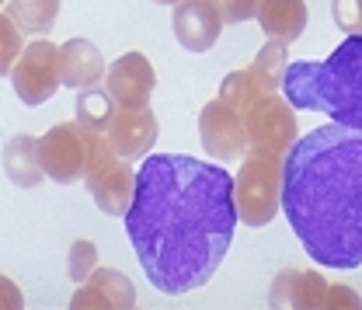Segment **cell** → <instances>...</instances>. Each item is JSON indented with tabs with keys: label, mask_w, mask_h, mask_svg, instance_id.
I'll use <instances>...</instances> for the list:
<instances>
[{
	"label": "cell",
	"mask_w": 362,
	"mask_h": 310,
	"mask_svg": "<svg viewBox=\"0 0 362 310\" xmlns=\"http://www.w3.org/2000/svg\"><path fill=\"white\" fill-rule=\"evenodd\" d=\"M59 4L63 0H7V14L25 35H45L59 18Z\"/></svg>",
	"instance_id": "obj_18"
},
{
	"label": "cell",
	"mask_w": 362,
	"mask_h": 310,
	"mask_svg": "<svg viewBox=\"0 0 362 310\" xmlns=\"http://www.w3.org/2000/svg\"><path fill=\"white\" fill-rule=\"evenodd\" d=\"M21 35H25V32L18 28V21H14L7 11H0V74H7V77H11L14 63H18L21 52H25Z\"/></svg>",
	"instance_id": "obj_21"
},
{
	"label": "cell",
	"mask_w": 362,
	"mask_h": 310,
	"mask_svg": "<svg viewBox=\"0 0 362 310\" xmlns=\"http://www.w3.org/2000/svg\"><path fill=\"white\" fill-rule=\"evenodd\" d=\"M216 4H220V11H223L226 25L247 21V18H255V11H258V0H216Z\"/></svg>",
	"instance_id": "obj_25"
},
{
	"label": "cell",
	"mask_w": 362,
	"mask_h": 310,
	"mask_svg": "<svg viewBox=\"0 0 362 310\" xmlns=\"http://www.w3.org/2000/svg\"><path fill=\"white\" fill-rule=\"evenodd\" d=\"M282 213L324 268L362 265V130L317 126L282 161Z\"/></svg>",
	"instance_id": "obj_2"
},
{
	"label": "cell",
	"mask_w": 362,
	"mask_h": 310,
	"mask_svg": "<svg viewBox=\"0 0 362 310\" xmlns=\"http://www.w3.org/2000/svg\"><path fill=\"white\" fill-rule=\"evenodd\" d=\"M108 143L119 157L136 161L143 157L153 143H157V115L150 112V105H133V108H119L112 115V126H108Z\"/></svg>",
	"instance_id": "obj_12"
},
{
	"label": "cell",
	"mask_w": 362,
	"mask_h": 310,
	"mask_svg": "<svg viewBox=\"0 0 362 310\" xmlns=\"http://www.w3.org/2000/svg\"><path fill=\"white\" fill-rule=\"evenodd\" d=\"M39 154H42L45 178L59 181V185H74L88 175L90 161V139L88 130L74 119V122H59L39 139Z\"/></svg>",
	"instance_id": "obj_7"
},
{
	"label": "cell",
	"mask_w": 362,
	"mask_h": 310,
	"mask_svg": "<svg viewBox=\"0 0 362 310\" xmlns=\"http://www.w3.org/2000/svg\"><path fill=\"white\" fill-rule=\"evenodd\" d=\"M279 88H282L279 81H272L265 70H258V67L251 63V67H244V70L226 74L223 84H220V98H223L230 108H237V112L244 115L258 94H265V91H279Z\"/></svg>",
	"instance_id": "obj_17"
},
{
	"label": "cell",
	"mask_w": 362,
	"mask_h": 310,
	"mask_svg": "<svg viewBox=\"0 0 362 310\" xmlns=\"http://www.w3.org/2000/svg\"><path fill=\"white\" fill-rule=\"evenodd\" d=\"M11 84L25 105H45L63 84L59 45H52L49 39H35L32 45H25L21 59L11 70Z\"/></svg>",
	"instance_id": "obj_8"
},
{
	"label": "cell",
	"mask_w": 362,
	"mask_h": 310,
	"mask_svg": "<svg viewBox=\"0 0 362 310\" xmlns=\"http://www.w3.org/2000/svg\"><path fill=\"white\" fill-rule=\"evenodd\" d=\"M327 282L320 272H279L269 289L272 307H327Z\"/></svg>",
	"instance_id": "obj_13"
},
{
	"label": "cell",
	"mask_w": 362,
	"mask_h": 310,
	"mask_svg": "<svg viewBox=\"0 0 362 310\" xmlns=\"http://www.w3.org/2000/svg\"><path fill=\"white\" fill-rule=\"evenodd\" d=\"M223 11L216 0H181L175 7V39L188 52L213 49L223 32Z\"/></svg>",
	"instance_id": "obj_10"
},
{
	"label": "cell",
	"mask_w": 362,
	"mask_h": 310,
	"mask_svg": "<svg viewBox=\"0 0 362 310\" xmlns=\"http://www.w3.org/2000/svg\"><path fill=\"white\" fill-rule=\"evenodd\" d=\"M286 56H289V45L269 39V42L262 45V52L255 56V67H258V70H265L272 81H279V84H282V74H286V67H289V63H286Z\"/></svg>",
	"instance_id": "obj_23"
},
{
	"label": "cell",
	"mask_w": 362,
	"mask_h": 310,
	"mask_svg": "<svg viewBox=\"0 0 362 310\" xmlns=\"http://www.w3.org/2000/svg\"><path fill=\"white\" fill-rule=\"evenodd\" d=\"M90 161H88V192L94 199V206L108 217H126L129 202H133V192H136V175L129 168L126 157H119L108 143L105 133H90Z\"/></svg>",
	"instance_id": "obj_5"
},
{
	"label": "cell",
	"mask_w": 362,
	"mask_h": 310,
	"mask_svg": "<svg viewBox=\"0 0 362 310\" xmlns=\"http://www.w3.org/2000/svg\"><path fill=\"white\" fill-rule=\"evenodd\" d=\"M88 282L105 297L108 307H133L136 304L133 282L122 272H115V268H94V275H90Z\"/></svg>",
	"instance_id": "obj_20"
},
{
	"label": "cell",
	"mask_w": 362,
	"mask_h": 310,
	"mask_svg": "<svg viewBox=\"0 0 362 310\" xmlns=\"http://www.w3.org/2000/svg\"><path fill=\"white\" fill-rule=\"evenodd\" d=\"M199 136H202V147L213 161L230 164V161H244L247 154V130H244V119L237 108H230L223 98L209 101L202 112H199Z\"/></svg>",
	"instance_id": "obj_9"
},
{
	"label": "cell",
	"mask_w": 362,
	"mask_h": 310,
	"mask_svg": "<svg viewBox=\"0 0 362 310\" xmlns=\"http://www.w3.org/2000/svg\"><path fill=\"white\" fill-rule=\"evenodd\" d=\"M331 14H334L338 28L362 35V0H331Z\"/></svg>",
	"instance_id": "obj_24"
},
{
	"label": "cell",
	"mask_w": 362,
	"mask_h": 310,
	"mask_svg": "<svg viewBox=\"0 0 362 310\" xmlns=\"http://www.w3.org/2000/svg\"><path fill=\"white\" fill-rule=\"evenodd\" d=\"M233 175L220 161L153 154L136 171L126 234L153 289L181 297L223 265L237 230Z\"/></svg>",
	"instance_id": "obj_1"
},
{
	"label": "cell",
	"mask_w": 362,
	"mask_h": 310,
	"mask_svg": "<svg viewBox=\"0 0 362 310\" xmlns=\"http://www.w3.org/2000/svg\"><path fill=\"white\" fill-rule=\"evenodd\" d=\"M105 81H108V94L115 98L119 108L150 105V94L157 88V74H153V67H150V59H146L143 52L119 56V59L108 67Z\"/></svg>",
	"instance_id": "obj_11"
},
{
	"label": "cell",
	"mask_w": 362,
	"mask_h": 310,
	"mask_svg": "<svg viewBox=\"0 0 362 310\" xmlns=\"http://www.w3.org/2000/svg\"><path fill=\"white\" fill-rule=\"evenodd\" d=\"M327 307H362V300L349 286H331L327 289Z\"/></svg>",
	"instance_id": "obj_26"
},
{
	"label": "cell",
	"mask_w": 362,
	"mask_h": 310,
	"mask_svg": "<svg viewBox=\"0 0 362 310\" xmlns=\"http://www.w3.org/2000/svg\"><path fill=\"white\" fill-rule=\"evenodd\" d=\"M94 268H98V248H94V241H74L70 258H66V272H70V279L88 282L90 275H94Z\"/></svg>",
	"instance_id": "obj_22"
},
{
	"label": "cell",
	"mask_w": 362,
	"mask_h": 310,
	"mask_svg": "<svg viewBox=\"0 0 362 310\" xmlns=\"http://www.w3.org/2000/svg\"><path fill=\"white\" fill-rule=\"evenodd\" d=\"M282 94L300 112H324L338 126L362 130V35H349L324 63H289Z\"/></svg>",
	"instance_id": "obj_3"
},
{
	"label": "cell",
	"mask_w": 362,
	"mask_h": 310,
	"mask_svg": "<svg viewBox=\"0 0 362 310\" xmlns=\"http://www.w3.org/2000/svg\"><path fill=\"white\" fill-rule=\"evenodd\" d=\"M233 199L240 223L269 226L282 206V157L265 150L244 154V164L233 175Z\"/></svg>",
	"instance_id": "obj_4"
},
{
	"label": "cell",
	"mask_w": 362,
	"mask_h": 310,
	"mask_svg": "<svg viewBox=\"0 0 362 310\" xmlns=\"http://www.w3.org/2000/svg\"><path fill=\"white\" fill-rule=\"evenodd\" d=\"M0 297H4V304H7V307H21V293L14 289V282H11L7 275L0 279Z\"/></svg>",
	"instance_id": "obj_27"
},
{
	"label": "cell",
	"mask_w": 362,
	"mask_h": 310,
	"mask_svg": "<svg viewBox=\"0 0 362 310\" xmlns=\"http://www.w3.org/2000/svg\"><path fill=\"white\" fill-rule=\"evenodd\" d=\"M255 18L269 39L289 45L307 28V0H258Z\"/></svg>",
	"instance_id": "obj_15"
},
{
	"label": "cell",
	"mask_w": 362,
	"mask_h": 310,
	"mask_svg": "<svg viewBox=\"0 0 362 310\" xmlns=\"http://www.w3.org/2000/svg\"><path fill=\"white\" fill-rule=\"evenodd\" d=\"M77 122L90 130V133H108L112 126V115H115V98L108 94V88L101 91L98 84L94 88H84L77 94Z\"/></svg>",
	"instance_id": "obj_19"
},
{
	"label": "cell",
	"mask_w": 362,
	"mask_h": 310,
	"mask_svg": "<svg viewBox=\"0 0 362 310\" xmlns=\"http://www.w3.org/2000/svg\"><path fill=\"white\" fill-rule=\"evenodd\" d=\"M157 4H175V7H178L181 0H157Z\"/></svg>",
	"instance_id": "obj_28"
},
{
	"label": "cell",
	"mask_w": 362,
	"mask_h": 310,
	"mask_svg": "<svg viewBox=\"0 0 362 310\" xmlns=\"http://www.w3.org/2000/svg\"><path fill=\"white\" fill-rule=\"evenodd\" d=\"M240 119H244L251 150H265V154H275V157H286L293 150V143L300 139L296 112H293L289 101L279 98V91L258 94Z\"/></svg>",
	"instance_id": "obj_6"
},
{
	"label": "cell",
	"mask_w": 362,
	"mask_h": 310,
	"mask_svg": "<svg viewBox=\"0 0 362 310\" xmlns=\"http://www.w3.org/2000/svg\"><path fill=\"white\" fill-rule=\"evenodd\" d=\"M59 70H63V84L66 88H77V91L94 88L108 74L105 56L88 39H70V42L59 45Z\"/></svg>",
	"instance_id": "obj_14"
},
{
	"label": "cell",
	"mask_w": 362,
	"mask_h": 310,
	"mask_svg": "<svg viewBox=\"0 0 362 310\" xmlns=\"http://www.w3.org/2000/svg\"><path fill=\"white\" fill-rule=\"evenodd\" d=\"M4 175L21 188H35L45 178L42 154H39V139L28 133H18L4 147Z\"/></svg>",
	"instance_id": "obj_16"
}]
</instances>
